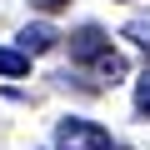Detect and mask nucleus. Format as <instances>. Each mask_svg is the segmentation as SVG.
Returning <instances> with one entry per match:
<instances>
[{"label":"nucleus","mask_w":150,"mask_h":150,"mask_svg":"<svg viewBox=\"0 0 150 150\" xmlns=\"http://www.w3.org/2000/svg\"><path fill=\"white\" fill-rule=\"evenodd\" d=\"M70 60L85 65L95 75V85H115V80H125V70H130V60L110 45V35L100 25H80V30L70 35Z\"/></svg>","instance_id":"nucleus-1"},{"label":"nucleus","mask_w":150,"mask_h":150,"mask_svg":"<svg viewBox=\"0 0 150 150\" xmlns=\"http://www.w3.org/2000/svg\"><path fill=\"white\" fill-rule=\"evenodd\" d=\"M55 140L60 150H110V130L95 125V120H80V115H70L55 125Z\"/></svg>","instance_id":"nucleus-2"},{"label":"nucleus","mask_w":150,"mask_h":150,"mask_svg":"<svg viewBox=\"0 0 150 150\" xmlns=\"http://www.w3.org/2000/svg\"><path fill=\"white\" fill-rule=\"evenodd\" d=\"M15 40H20V50H25V55H45V50H55V45H60V35H55V25H45V20H35V25H25V30H20Z\"/></svg>","instance_id":"nucleus-3"},{"label":"nucleus","mask_w":150,"mask_h":150,"mask_svg":"<svg viewBox=\"0 0 150 150\" xmlns=\"http://www.w3.org/2000/svg\"><path fill=\"white\" fill-rule=\"evenodd\" d=\"M0 75H10V80L30 75V55H25V50H10V45H0Z\"/></svg>","instance_id":"nucleus-4"},{"label":"nucleus","mask_w":150,"mask_h":150,"mask_svg":"<svg viewBox=\"0 0 150 150\" xmlns=\"http://www.w3.org/2000/svg\"><path fill=\"white\" fill-rule=\"evenodd\" d=\"M120 35H125V40H135L140 50H150V20H145V15H140V20H125V30H120Z\"/></svg>","instance_id":"nucleus-5"},{"label":"nucleus","mask_w":150,"mask_h":150,"mask_svg":"<svg viewBox=\"0 0 150 150\" xmlns=\"http://www.w3.org/2000/svg\"><path fill=\"white\" fill-rule=\"evenodd\" d=\"M135 110H140V115H150V70L135 80Z\"/></svg>","instance_id":"nucleus-6"},{"label":"nucleus","mask_w":150,"mask_h":150,"mask_svg":"<svg viewBox=\"0 0 150 150\" xmlns=\"http://www.w3.org/2000/svg\"><path fill=\"white\" fill-rule=\"evenodd\" d=\"M30 5H35V10H45V15H55V10H65V5H70V0H30Z\"/></svg>","instance_id":"nucleus-7"},{"label":"nucleus","mask_w":150,"mask_h":150,"mask_svg":"<svg viewBox=\"0 0 150 150\" xmlns=\"http://www.w3.org/2000/svg\"><path fill=\"white\" fill-rule=\"evenodd\" d=\"M110 150H125V145H110Z\"/></svg>","instance_id":"nucleus-8"}]
</instances>
